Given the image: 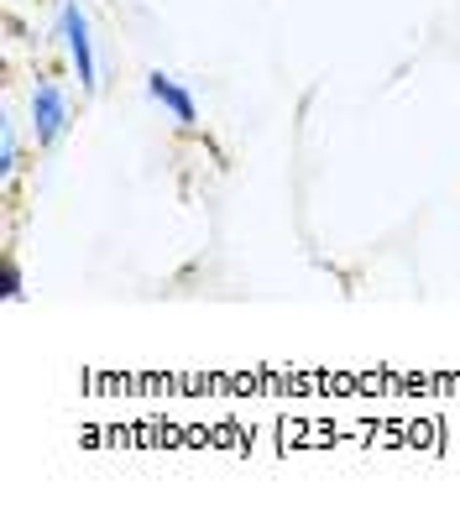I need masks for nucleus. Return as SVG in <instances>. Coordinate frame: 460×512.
I'll use <instances>...</instances> for the list:
<instances>
[{"instance_id":"f257e3e1","label":"nucleus","mask_w":460,"mask_h":512,"mask_svg":"<svg viewBox=\"0 0 460 512\" xmlns=\"http://www.w3.org/2000/svg\"><path fill=\"white\" fill-rule=\"evenodd\" d=\"M27 126H32V147L37 152H58L68 126H74V100L53 74H37L27 89Z\"/></svg>"},{"instance_id":"7ed1b4c3","label":"nucleus","mask_w":460,"mask_h":512,"mask_svg":"<svg viewBox=\"0 0 460 512\" xmlns=\"http://www.w3.org/2000/svg\"><path fill=\"white\" fill-rule=\"evenodd\" d=\"M147 95L168 110V121H173L178 131H194V126H199V100H194L173 74H163V68H152V74H147Z\"/></svg>"},{"instance_id":"f03ea898","label":"nucleus","mask_w":460,"mask_h":512,"mask_svg":"<svg viewBox=\"0 0 460 512\" xmlns=\"http://www.w3.org/2000/svg\"><path fill=\"white\" fill-rule=\"evenodd\" d=\"M58 42L68 53V68L79 79V95L100 89V63H95V37H89V16L79 0H58Z\"/></svg>"},{"instance_id":"20e7f679","label":"nucleus","mask_w":460,"mask_h":512,"mask_svg":"<svg viewBox=\"0 0 460 512\" xmlns=\"http://www.w3.org/2000/svg\"><path fill=\"white\" fill-rule=\"evenodd\" d=\"M21 173V142H16V126L6 121L0 126V183H16Z\"/></svg>"},{"instance_id":"39448f33","label":"nucleus","mask_w":460,"mask_h":512,"mask_svg":"<svg viewBox=\"0 0 460 512\" xmlns=\"http://www.w3.org/2000/svg\"><path fill=\"white\" fill-rule=\"evenodd\" d=\"M0 298H6V304H21V298H27V277H21L16 256H6V267H0Z\"/></svg>"}]
</instances>
